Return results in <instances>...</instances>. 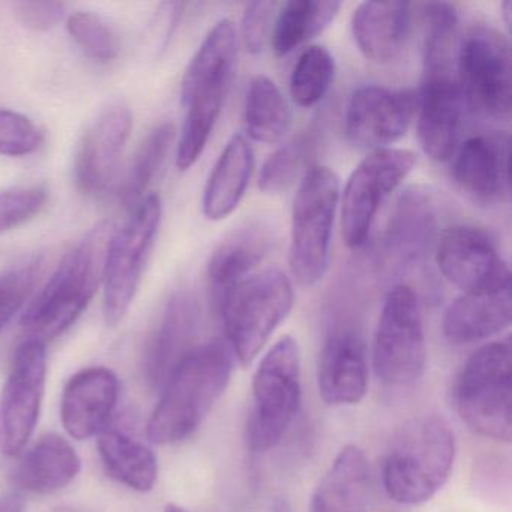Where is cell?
<instances>
[{
  "label": "cell",
  "mask_w": 512,
  "mask_h": 512,
  "mask_svg": "<svg viewBox=\"0 0 512 512\" xmlns=\"http://www.w3.org/2000/svg\"><path fill=\"white\" fill-rule=\"evenodd\" d=\"M235 370L226 340L196 346L172 371L149 419L146 433L157 445L188 439L223 397Z\"/></svg>",
  "instance_id": "obj_1"
},
{
  "label": "cell",
  "mask_w": 512,
  "mask_h": 512,
  "mask_svg": "<svg viewBox=\"0 0 512 512\" xmlns=\"http://www.w3.org/2000/svg\"><path fill=\"white\" fill-rule=\"evenodd\" d=\"M238 34L229 19L215 23L185 70L181 103L185 110L176 166L185 172L199 161L214 133L232 82Z\"/></svg>",
  "instance_id": "obj_2"
},
{
  "label": "cell",
  "mask_w": 512,
  "mask_h": 512,
  "mask_svg": "<svg viewBox=\"0 0 512 512\" xmlns=\"http://www.w3.org/2000/svg\"><path fill=\"white\" fill-rule=\"evenodd\" d=\"M110 226L89 230L62 259L22 316L26 338L47 344L64 334L91 304L103 283Z\"/></svg>",
  "instance_id": "obj_3"
},
{
  "label": "cell",
  "mask_w": 512,
  "mask_h": 512,
  "mask_svg": "<svg viewBox=\"0 0 512 512\" xmlns=\"http://www.w3.org/2000/svg\"><path fill=\"white\" fill-rule=\"evenodd\" d=\"M457 455V440L445 418L413 419L398 434L383 463V487L401 505H422L448 482Z\"/></svg>",
  "instance_id": "obj_4"
},
{
  "label": "cell",
  "mask_w": 512,
  "mask_h": 512,
  "mask_svg": "<svg viewBox=\"0 0 512 512\" xmlns=\"http://www.w3.org/2000/svg\"><path fill=\"white\" fill-rule=\"evenodd\" d=\"M461 421L478 436L496 442L512 439L511 340L484 344L464 362L455 383Z\"/></svg>",
  "instance_id": "obj_5"
},
{
  "label": "cell",
  "mask_w": 512,
  "mask_h": 512,
  "mask_svg": "<svg viewBox=\"0 0 512 512\" xmlns=\"http://www.w3.org/2000/svg\"><path fill=\"white\" fill-rule=\"evenodd\" d=\"M340 193V178L326 166L310 167L299 182L292 206L289 266L302 287L316 286L328 272Z\"/></svg>",
  "instance_id": "obj_6"
},
{
  "label": "cell",
  "mask_w": 512,
  "mask_h": 512,
  "mask_svg": "<svg viewBox=\"0 0 512 512\" xmlns=\"http://www.w3.org/2000/svg\"><path fill=\"white\" fill-rule=\"evenodd\" d=\"M292 307V281L277 268L254 272L221 295L226 341L239 364H253Z\"/></svg>",
  "instance_id": "obj_7"
},
{
  "label": "cell",
  "mask_w": 512,
  "mask_h": 512,
  "mask_svg": "<svg viewBox=\"0 0 512 512\" xmlns=\"http://www.w3.org/2000/svg\"><path fill=\"white\" fill-rule=\"evenodd\" d=\"M301 404V352L290 335L268 350L253 377V406L247 442L253 452H268L283 440Z\"/></svg>",
  "instance_id": "obj_8"
},
{
  "label": "cell",
  "mask_w": 512,
  "mask_h": 512,
  "mask_svg": "<svg viewBox=\"0 0 512 512\" xmlns=\"http://www.w3.org/2000/svg\"><path fill=\"white\" fill-rule=\"evenodd\" d=\"M161 220L163 203L160 196L149 194L131 209L130 217L110 235L103 274V313L109 328L118 326L133 305Z\"/></svg>",
  "instance_id": "obj_9"
},
{
  "label": "cell",
  "mask_w": 512,
  "mask_h": 512,
  "mask_svg": "<svg viewBox=\"0 0 512 512\" xmlns=\"http://www.w3.org/2000/svg\"><path fill=\"white\" fill-rule=\"evenodd\" d=\"M427 365V340L418 295L407 284L389 290L373 340L376 376L391 386L418 382Z\"/></svg>",
  "instance_id": "obj_10"
},
{
  "label": "cell",
  "mask_w": 512,
  "mask_h": 512,
  "mask_svg": "<svg viewBox=\"0 0 512 512\" xmlns=\"http://www.w3.org/2000/svg\"><path fill=\"white\" fill-rule=\"evenodd\" d=\"M458 89L464 106L488 119H505L511 113V50L496 29L476 26L470 29L457 50Z\"/></svg>",
  "instance_id": "obj_11"
},
{
  "label": "cell",
  "mask_w": 512,
  "mask_h": 512,
  "mask_svg": "<svg viewBox=\"0 0 512 512\" xmlns=\"http://www.w3.org/2000/svg\"><path fill=\"white\" fill-rule=\"evenodd\" d=\"M415 166L416 155L409 149L386 148L371 152L353 169L338 206L347 247L358 250L367 242L383 203Z\"/></svg>",
  "instance_id": "obj_12"
},
{
  "label": "cell",
  "mask_w": 512,
  "mask_h": 512,
  "mask_svg": "<svg viewBox=\"0 0 512 512\" xmlns=\"http://www.w3.org/2000/svg\"><path fill=\"white\" fill-rule=\"evenodd\" d=\"M47 380V344L26 338L0 392V454H22L34 434Z\"/></svg>",
  "instance_id": "obj_13"
},
{
  "label": "cell",
  "mask_w": 512,
  "mask_h": 512,
  "mask_svg": "<svg viewBox=\"0 0 512 512\" xmlns=\"http://www.w3.org/2000/svg\"><path fill=\"white\" fill-rule=\"evenodd\" d=\"M436 263L443 277L463 293L511 289L508 263L493 239L478 227L446 229L437 241Z\"/></svg>",
  "instance_id": "obj_14"
},
{
  "label": "cell",
  "mask_w": 512,
  "mask_h": 512,
  "mask_svg": "<svg viewBox=\"0 0 512 512\" xmlns=\"http://www.w3.org/2000/svg\"><path fill=\"white\" fill-rule=\"evenodd\" d=\"M418 97L409 89L362 86L347 104L344 130L347 139L364 149L391 148L406 136L416 115Z\"/></svg>",
  "instance_id": "obj_15"
},
{
  "label": "cell",
  "mask_w": 512,
  "mask_h": 512,
  "mask_svg": "<svg viewBox=\"0 0 512 512\" xmlns=\"http://www.w3.org/2000/svg\"><path fill=\"white\" fill-rule=\"evenodd\" d=\"M133 130V113L124 101L101 110L83 134L74 164L77 187L88 196L106 194L118 175L122 154Z\"/></svg>",
  "instance_id": "obj_16"
},
{
  "label": "cell",
  "mask_w": 512,
  "mask_h": 512,
  "mask_svg": "<svg viewBox=\"0 0 512 512\" xmlns=\"http://www.w3.org/2000/svg\"><path fill=\"white\" fill-rule=\"evenodd\" d=\"M452 176L458 187L482 203L511 200V136L506 131H488L467 139L452 161Z\"/></svg>",
  "instance_id": "obj_17"
},
{
  "label": "cell",
  "mask_w": 512,
  "mask_h": 512,
  "mask_svg": "<svg viewBox=\"0 0 512 512\" xmlns=\"http://www.w3.org/2000/svg\"><path fill=\"white\" fill-rule=\"evenodd\" d=\"M463 112V98L454 71L424 73L416 113L419 143L431 160H451L457 151Z\"/></svg>",
  "instance_id": "obj_18"
},
{
  "label": "cell",
  "mask_w": 512,
  "mask_h": 512,
  "mask_svg": "<svg viewBox=\"0 0 512 512\" xmlns=\"http://www.w3.org/2000/svg\"><path fill=\"white\" fill-rule=\"evenodd\" d=\"M367 349L355 328L337 329L329 335L319 362V392L329 406L361 403L368 391Z\"/></svg>",
  "instance_id": "obj_19"
},
{
  "label": "cell",
  "mask_w": 512,
  "mask_h": 512,
  "mask_svg": "<svg viewBox=\"0 0 512 512\" xmlns=\"http://www.w3.org/2000/svg\"><path fill=\"white\" fill-rule=\"evenodd\" d=\"M199 307L190 293H175L167 301L143 356V374L151 388L161 389L179 362L194 349Z\"/></svg>",
  "instance_id": "obj_20"
},
{
  "label": "cell",
  "mask_w": 512,
  "mask_h": 512,
  "mask_svg": "<svg viewBox=\"0 0 512 512\" xmlns=\"http://www.w3.org/2000/svg\"><path fill=\"white\" fill-rule=\"evenodd\" d=\"M436 232L433 202L419 188L407 190L395 203L383 238V263L389 272H403L421 262Z\"/></svg>",
  "instance_id": "obj_21"
},
{
  "label": "cell",
  "mask_w": 512,
  "mask_h": 512,
  "mask_svg": "<svg viewBox=\"0 0 512 512\" xmlns=\"http://www.w3.org/2000/svg\"><path fill=\"white\" fill-rule=\"evenodd\" d=\"M118 376L109 368L91 367L68 380L61 400V421L76 440L91 439L106 428L119 400Z\"/></svg>",
  "instance_id": "obj_22"
},
{
  "label": "cell",
  "mask_w": 512,
  "mask_h": 512,
  "mask_svg": "<svg viewBox=\"0 0 512 512\" xmlns=\"http://www.w3.org/2000/svg\"><path fill=\"white\" fill-rule=\"evenodd\" d=\"M80 470L82 458L70 440L50 433L22 454L11 472V482L17 493L47 496L68 487Z\"/></svg>",
  "instance_id": "obj_23"
},
{
  "label": "cell",
  "mask_w": 512,
  "mask_h": 512,
  "mask_svg": "<svg viewBox=\"0 0 512 512\" xmlns=\"http://www.w3.org/2000/svg\"><path fill=\"white\" fill-rule=\"evenodd\" d=\"M412 5L406 2H362L353 11L352 34L365 59L389 64L406 47Z\"/></svg>",
  "instance_id": "obj_24"
},
{
  "label": "cell",
  "mask_w": 512,
  "mask_h": 512,
  "mask_svg": "<svg viewBox=\"0 0 512 512\" xmlns=\"http://www.w3.org/2000/svg\"><path fill=\"white\" fill-rule=\"evenodd\" d=\"M511 289L494 293H463L452 301L442 319L446 340L455 346L478 343L511 325Z\"/></svg>",
  "instance_id": "obj_25"
},
{
  "label": "cell",
  "mask_w": 512,
  "mask_h": 512,
  "mask_svg": "<svg viewBox=\"0 0 512 512\" xmlns=\"http://www.w3.org/2000/svg\"><path fill=\"white\" fill-rule=\"evenodd\" d=\"M256 166L253 146L244 134H233L218 157L205 191L203 215L208 220L220 221L233 214L244 199Z\"/></svg>",
  "instance_id": "obj_26"
},
{
  "label": "cell",
  "mask_w": 512,
  "mask_h": 512,
  "mask_svg": "<svg viewBox=\"0 0 512 512\" xmlns=\"http://www.w3.org/2000/svg\"><path fill=\"white\" fill-rule=\"evenodd\" d=\"M368 481L364 451L356 445L344 446L314 490L310 512H362Z\"/></svg>",
  "instance_id": "obj_27"
},
{
  "label": "cell",
  "mask_w": 512,
  "mask_h": 512,
  "mask_svg": "<svg viewBox=\"0 0 512 512\" xmlns=\"http://www.w3.org/2000/svg\"><path fill=\"white\" fill-rule=\"evenodd\" d=\"M271 245V232L260 223H250L230 232L209 259L208 277L214 289L223 295L254 274V269L268 256Z\"/></svg>",
  "instance_id": "obj_28"
},
{
  "label": "cell",
  "mask_w": 512,
  "mask_h": 512,
  "mask_svg": "<svg viewBox=\"0 0 512 512\" xmlns=\"http://www.w3.org/2000/svg\"><path fill=\"white\" fill-rule=\"evenodd\" d=\"M97 449L107 473L119 484L139 493L154 490L158 460L146 443L116 428H104L98 434Z\"/></svg>",
  "instance_id": "obj_29"
},
{
  "label": "cell",
  "mask_w": 512,
  "mask_h": 512,
  "mask_svg": "<svg viewBox=\"0 0 512 512\" xmlns=\"http://www.w3.org/2000/svg\"><path fill=\"white\" fill-rule=\"evenodd\" d=\"M340 2L335 0H292L281 5L272 26V50L278 58L322 34L338 16Z\"/></svg>",
  "instance_id": "obj_30"
},
{
  "label": "cell",
  "mask_w": 512,
  "mask_h": 512,
  "mask_svg": "<svg viewBox=\"0 0 512 512\" xmlns=\"http://www.w3.org/2000/svg\"><path fill=\"white\" fill-rule=\"evenodd\" d=\"M247 139L275 145L283 142L292 125V112L280 88L268 76L257 74L248 85L244 104Z\"/></svg>",
  "instance_id": "obj_31"
},
{
  "label": "cell",
  "mask_w": 512,
  "mask_h": 512,
  "mask_svg": "<svg viewBox=\"0 0 512 512\" xmlns=\"http://www.w3.org/2000/svg\"><path fill=\"white\" fill-rule=\"evenodd\" d=\"M175 136V125L172 122H161L140 143L122 184L121 200L128 209H133L145 199L146 190L166 161Z\"/></svg>",
  "instance_id": "obj_32"
},
{
  "label": "cell",
  "mask_w": 512,
  "mask_h": 512,
  "mask_svg": "<svg viewBox=\"0 0 512 512\" xmlns=\"http://www.w3.org/2000/svg\"><path fill=\"white\" fill-rule=\"evenodd\" d=\"M334 77L335 61L331 52L323 46L307 47L290 74L293 103L302 109L317 106L331 89Z\"/></svg>",
  "instance_id": "obj_33"
},
{
  "label": "cell",
  "mask_w": 512,
  "mask_h": 512,
  "mask_svg": "<svg viewBox=\"0 0 512 512\" xmlns=\"http://www.w3.org/2000/svg\"><path fill=\"white\" fill-rule=\"evenodd\" d=\"M424 73L454 71L455 34L458 16L454 5L425 4L424 11Z\"/></svg>",
  "instance_id": "obj_34"
},
{
  "label": "cell",
  "mask_w": 512,
  "mask_h": 512,
  "mask_svg": "<svg viewBox=\"0 0 512 512\" xmlns=\"http://www.w3.org/2000/svg\"><path fill=\"white\" fill-rule=\"evenodd\" d=\"M68 34L89 58L97 62H112L121 52V41L115 29L98 14L80 11L71 14Z\"/></svg>",
  "instance_id": "obj_35"
},
{
  "label": "cell",
  "mask_w": 512,
  "mask_h": 512,
  "mask_svg": "<svg viewBox=\"0 0 512 512\" xmlns=\"http://www.w3.org/2000/svg\"><path fill=\"white\" fill-rule=\"evenodd\" d=\"M41 257H31L0 274V331H4L31 298L43 272Z\"/></svg>",
  "instance_id": "obj_36"
},
{
  "label": "cell",
  "mask_w": 512,
  "mask_h": 512,
  "mask_svg": "<svg viewBox=\"0 0 512 512\" xmlns=\"http://www.w3.org/2000/svg\"><path fill=\"white\" fill-rule=\"evenodd\" d=\"M313 136L307 133L275 151L263 164L259 175V188L265 193H280L295 182L296 176L307 163Z\"/></svg>",
  "instance_id": "obj_37"
},
{
  "label": "cell",
  "mask_w": 512,
  "mask_h": 512,
  "mask_svg": "<svg viewBox=\"0 0 512 512\" xmlns=\"http://www.w3.org/2000/svg\"><path fill=\"white\" fill-rule=\"evenodd\" d=\"M43 142V130L31 118L0 107V155L26 157L37 152Z\"/></svg>",
  "instance_id": "obj_38"
},
{
  "label": "cell",
  "mask_w": 512,
  "mask_h": 512,
  "mask_svg": "<svg viewBox=\"0 0 512 512\" xmlns=\"http://www.w3.org/2000/svg\"><path fill=\"white\" fill-rule=\"evenodd\" d=\"M49 202L44 185L17 187L0 193V233L10 232L37 217Z\"/></svg>",
  "instance_id": "obj_39"
},
{
  "label": "cell",
  "mask_w": 512,
  "mask_h": 512,
  "mask_svg": "<svg viewBox=\"0 0 512 512\" xmlns=\"http://www.w3.org/2000/svg\"><path fill=\"white\" fill-rule=\"evenodd\" d=\"M280 5L275 2H251L242 17V38L248 52L257 55L265 49L272 34L275 16Z\"/></svg>",
  "instance_id": "obj_40"
},
{
  "label": "cell",
  "mask_w": 512,
  "mask_h": 512,
  "mask_svg": "<svg viewBox=\"0 0 512 512\" xmlns=\"http://www.w3.org/2000/svg\"><path fill=\"white\" fill-rule=\"evenodd\" d=\"M17 20L35 32L52 31L64 19L65 7L59 2H19L14 7Z\"/></svg>",
  "instance_id": "obj_41"
},
{
  "label": "cell",
  "mask_w": 512,
  "mask_h": 512,
  "mask_svg": "<svg viewBox=\"0 0 512 512\" xmlns=\"http://www.w3.org/2000/svg\"><path fill=\"white\" fill-rule=\"evenodd\" d=\"M0 512H26L25 497L17 491L0 496Z\"/></svg>",
  "instance_id": "obj_42"
},
{
  "label": "cell",
  "mask_w": 512,
  "mask_h": 512,
  "mask_svg": "<svg viewBox=\"0 0 512 512\" xmlns=\"http://www.w3.org/2000/svg\"><path fill=\"white\" fill-rule=\"evenodd\" d=\"M500 11H502L503 22H505L506 29L509 31V29H511V2H503L502 7H500Z\"/></svg>",
  "instance_id": "obj_43"
},
{
  "label": "cell",
  "mask_w": 512,
  "mask_h": 512,
  "mask_svg": "<svg viewBox=\"0 0 512 512\" xmlns=\"http://www.w3.org/2000/svg\"><path fill=\"white\" fill-rule=\"evenodd\" d=\"M164 512H188L187 509L181 508V506L175 505V503H170V505L166 506Z\"/></svg>",
  "instance_id": "obj_44"
}]
</instances>
